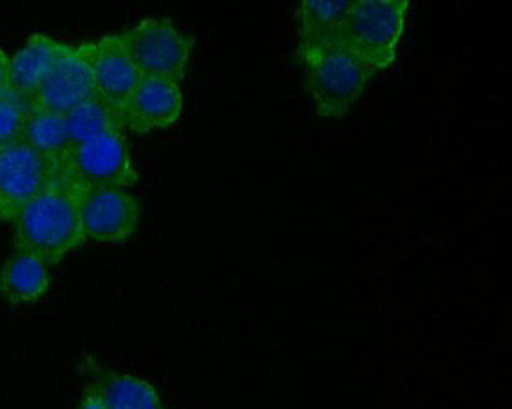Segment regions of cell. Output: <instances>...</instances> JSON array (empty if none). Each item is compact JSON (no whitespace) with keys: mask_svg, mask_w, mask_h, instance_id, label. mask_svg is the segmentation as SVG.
<instances>
[{"mask_svg":"<svg viewBox=\"0 0 512 409\" xmlns=\"http://www.w3.org/2000/svg\"><path fill=\"white\" fill-rule=\"evenodd\" d=\"M80 194L62 178L29 201L13 219V245L57 267L86 243L80 216Z\"/></svg>","mask_w":512,"mask_h":409,"instance_id":"cell-1","label":"cell"},{"mask_svg":"<svg viewBox=\"0 0 512 409\" xmlns=\"http://www.w3.org/2000/svg\"><path fill=\"white\" fill-rule=\"evenodd\" d=\"M295 57L303 67L304 89L324 120H344L350 115L375 77L342 46L339 37L323 46L295 49Z\"/></svg>","mask_w":512,"mask_h":409,"instance_id":"cell-2","label":"cell"},{"mask_svg":"<svg viewBox=\"0 0 512 409\" xmlns=\"http://www.w3.org/2000/svg\"><path fill=\"white\" fill-rule=\"evenodd\" d=\"M409 0H353L339 42L373 75L393 66L408 26Z\"/></svg>","mask_w":512,"mask_h":409,"instance_id":"cell-3","label":"cell"},{"mask_svg":"<svg viewBox=\"0 0 512 409\" xmlns=\"http://www.w3.org/2000/svg\"><path fill=\"white\" fill-rule=\"evenodd\" d=\"M57 176L80 192L129 189L138 181L131 145L124 133H107L67 147L57 160Z\"/></svg>","mask_w":512,"mask_h":409,"instance_id":"cell-4","label":"cell"},{"mask_svg":"<svg viewBox=\"0 0 512 409\" xmlns=\"http://www.w3.org/2000/svg\"><path fill=\"white\" fill-rule=\"evenodd\" d=\"M125 51L142 77L160 78L181 86L187 75L194 40L171 19L151 17L120 33Z\"/></svg>","mask_w":512,"mask_h":409,"instance_id":"cell-5","label":"cell"},{"mask_svg":"<svg viewBox=\"0 0 512 409\" xmlns=\"http://www.w3.org/2000/svg\"><path fill=\"white\" fill-rule=\"evenodd\" d=\"M57 178V162L44 158L24 142L0 151V221L13 223L29 201Z\"/></svg>","mask_w":512,"mask_h":409,"instance_id":"cell-6","label":"cell"},{"mask_svg":"<svg viewBox=\"0 0 512 409\" xmlns=\"http://www.w3.org/2000/svg\"><path fill=\"white\" fill-rule=\"evenodd\" d=\"M80 216L86 239L118 245L133 238L142 205L127 189H91L80 194Z\"/></svg>","mask_w":512,"mask_h":409,"instance_id":"cell-7","label":"cell"},{"mask_svg":"<svg viewBox=\"0 0 512 409\" xmlns=\"http://www.w3.org/2000/svg\"><path fill=\"white\" fill-rule=\"evenodd\" d=\"M80 46L91 66L96 96L122 116L125 105L142 80V73L127 55L120 33L84 42Z\"/></svg>","mask_w":512,"mask_h":409,"instance_id":"cell-8","label":"cell"},{"mask_svg":"<svg viewBox=\"0 0 512 409\" xmlns=\"http://www.w3.org/2000/svg\"><path fill=\"white\" fill-rule=\"evenodd\" d=\"M91 66L82 46H62L55 66L33 96L31 105L53 115L64 116L75 107L95 98Z\"/></svg>","mask_w":512,"mask_h":409,"instance_id":"cell-9","label":"cell"},{"mask_svg":"<svg viewBox=\"0 0 512 409\" xmlns=\"http://www.w3.org/2000/svg\"><path fill=\"white\" fill-rule=\"evenodd\" d=\"M183 111L181 86L160 78L142 77L125 105V131L151 134L178 124Z\"/></svg>","mask_w":512,"mask_h":409,"instance_id":"cell-10","label":"cell"},{"mask_svg":"<svg viewBox=\"0 0 512 409\" xmlns=\"http://www.w3.org/2000/svg\"><path fill=\"white\" fill-rule=\"evenodd\" d=\"M80 371L86 373L89 386L100 393L107 409H167L151 382L140 377L109 370L95 359L82 362Z\"/></svg>","mask_w":512,"mask_h":409,"instance_id":"cell-11","label":"cell"},{"mask_svg":"<svg viewBox=\"0 0 512 409\" xmlns=\"http://www.w3.org/2000/svg\"><path fill=\"white\" fill-rule=\"evenodd\" d=\"M62 46L55 39L44 33H35L29 37L24 48L19 49L10 58V87L11 93L31 104L33 96L48 78L51 69L57 62Z\"/></svg>","mask_w":512,"mask_h":409,"instance_id":"cell-12","label":"cell"},{"mask_svg":"<svg viewBox=\"0 0 512 409\" xmlns=\"http://www.w3.org/2000/svg\"><path fill=\"white\" fill-rule=\"evenodd\" d=\"M51 286L46 261L24 250H15L0 267V295L10 305H33L42 301Z\"/></svg>","mask_w":512,"mask_h":409,"instance_id":"cell-13","label":"cell"},{"mask_svg":"<svg viewBox=\"0 0 512 409\" xmlns=\"http://www.w3.org/2000/svg\"><path fill=\"white\" fill-rule=\"evenodd\" d=\"M351 4L353 0H303L295 11V49L315 48L337 39Z\"/></svg>","mask_w":512,"mask_h":409,"instance_id":"cell-14","label":"cell"},{"mask_svg":"<svg viewBox=\"0 0 512 409\" xmlns=\"http://www.w3.org/2000/svg\"><path fill=\"white\" fill-rule=\"evenodd\" d=\"M69 147L107 133H125L124 118L95 96L64 115Z\"/></svg>","mask_w":512,"mask_h":409,"instance_id":"cell-15","label":"cell"},{"mask_svg":"<svg viewBox=\"0 0 512 409\" xmlns=\"http://www.w3.org/2000/svg\"><path fill=\"white\" fill-rule=\"evenodd\" d=\"M20 142L29 145L33 151L42 154L44 158L57 162L60 154L66 153L69 147L64 116L53 115L31 105L24 120Z\"/></svg>","mask_w":512,"mask_h":409,"instance_id":"cell-16","label":"cell"},{"mask_svg":"<svg viewBox=\"0 0 512 409\" xmlns=\"http://www.w3.org/2000/svg\"><path fill=\"white\" fill-rule=\"evenodd\" d=\"M31 104L10 89L0 93V151L20 142L24 120Z\"/></svg>","mask_w":512,"mask_h":409,"instance_id":"cell-17","label":"cell"},{"mask_svg":"<svg viewBox=\"0 0 512 409\" xmlns=\"http://www.w3.org/2000/svg\"><path fill=\"white\" fill-rule=\"evenodd\" d=\"M80 409H107V406H105L104 399L100 397V393H98L95 388L87 386L84 399H82V404H80Z\"/></svg>","mask_w":512,"mask_h":409,"instance_id":"cell-18","label":"cell"},{"mask_svg":"<svg viewBox=\"0 0 512 409\" xmlns=\"http://www.w3.org/2000/svg\"><path fill=\"white\" fill-rule=\"evenodd\" d=\"M10 82V57L4 49L0 48V93L8 91Z\"/></svg>","mask_w":512,"mask_h":409,"instance_id":"cell-19","label":"cell"}]
</instances>
